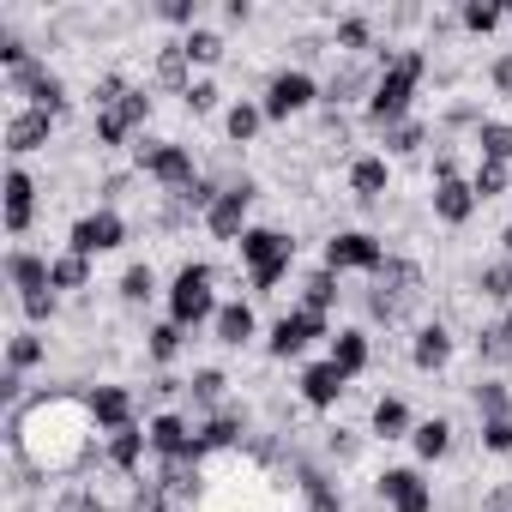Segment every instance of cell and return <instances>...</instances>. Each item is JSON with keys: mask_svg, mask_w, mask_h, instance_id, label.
Listing matches in <instances>:
<instances>
[{"mask_svg": "<svg viewBox=\"0 0 512 512\" xmlns=\"http://www.w3.org/2000/svg\"><path fill=\"white\" fill-rule=\"evenodd\" d=\"M247 440V410L241 404H223L211 416H199V458H223Z\"/></svg>", "mask_w": 512, "mask_h": 512, "instance_id": "21", "label": "cell"}, {"mask_svg": "<svg viewBox=\"0 0 512 512\" xmlns=\"http://www.w3.org/2000/svg\"><path fill=\"white\" fill-rule=\"evenodd\" d=\"M91 278H97V260H85V253H73V247H61L55 260H49V284H55V296H85Z\"/></svg>", "mask_w": 512, "mask_h": 512, "instance_id": "28", "label": "cell"}, {"mask_svg": "<svg viewBox=\"0 0 512 512\" xmlns=\"http://www.w3.org/2000/svg\"><path fill=\"white\" fill-rule=\"evenodd\" d=\"M452 434H458V428H452L446 416H422V422H416V434H410L416 464H440V458L452 452Z\"/></svg>", "mask_w": 512, "mask_h": 512, "instance_id": "34", "label": "cell"}, {"mask_svg": "<svg viewBox=\"0 0 512 512\" xmlns=\"http://www.w3.org/2000/svg\"><path fill=\"white\" fill-rule=\"evenodd\" d=\"M19 314H25V320H31V326L43 332V326H49V320L61 314V296H55V290H43V296H31V302H19Z\"/></svg>", "mask_w": 512, "mask_h": 512, "instance_id": "49", "label": "cell"}, {"mask_svg": "<svg viewBox=\"0 0 512 512\" xmlns=\"http://www.w3.org/2000/svg\"><path fill=\"white\" fill-rule=\"evenodd\" d=\"M374 61H380V79H374V91H368V103H362V121H368V133L380 139L386 127H398V121L416 115V91H422V79H428V49H416V43L386 49V43H380Z\"/></svg>", "mask_w": 512, "mask_h": 512, "instance_id": "2", "label": "cell"}, {"mask_svg": "<svg viewBox=\"0 0 512 512\" xmlns=\"http://www.w3.org/2000/svg\"><path fill=\"white\" fill-rule=\"evenodd\" d=\"M470 193H476L482 205L512 199V163H476V169H470Z\"/></svg>", "mask_w": 512, "mask_h": 512, "instance_id": "41", "label": "cell"}, {"mask_svg": "<svg viewBox=\"0 0 512 512\" xmlns=\"http://www.w3.org/2000/svg\"><path fill=\"white\" fill-rule=\"evenodd\" d=\"M506 25V7H494V0H464L458 7V31L464 37H494Z\"/></svg>", "mask_w": 512, "mask_h": 512, "instance_id": "42", "label": "cell"}, {"mask_svg": "<svg viewBox=\"0 0 512 512\" xmlns=\"http://www.w3.org/2000/svg\"><path fill=\"white\" fill-rule=\"evenodd\" d=\"M500 253H506V260H512V223L500 229Z\"/></svg>", "mask_w": 512, "mask_h": 512, "instance_id": "52", "label": "cell"}, {"mask_svg": "<svg viewBox=\"0 0 512 512\" xmlns=\"http://www.w3.org/2000/svg\"><path fill=\"white\" fill-rule=\"evenodd\" d=\"M115 290H121V302H127V308H145V302H151V296H163L169 284L157 278V266H151V260H133V266L121 272V284H115Z\"/></svg>", "mask_w": 512, "mask_h": 512, "instance_id": "38", "label": "cell"}, {"mask_svg": "<svg viewBox=\"0 0 512 512\" xmlns=\"http://www.w3.org/2000/svg\"><path fill=\"white\" fill-rule=\"evenodd\" d=\"M7 284H13V302H31V296L55 290V284H49V253L13 247V253H7Z\"/></svg>", "mask_w": 512, "mask_h": 512, "instance_id": "26", "label": "cell"}, {"mask_svg": "<svg viewBox=\"0 0 512 512\" xmlns=\"http://www.w3.org/2000/svg\"><path fill=\"white\" fill-rule=\"evenodd\" d=\"M482 512H488V506H482Z\"/></svg>", "mask_w": 512, "mask_h": 512, "instance_id": "53", "label": "cell"}, {"mask_svg": "<svg viewBox=\"0 0 512 512\" xmlns=\"http://www.w3.org/2000/svg\"><path fill=\"white\" fill-rule=\"evenodd\" d=\"M103 464L121 470V476H139V482H145V464H151V434H145V422L109 434V440H103Z\"/></svg>", "mask_w": 512, "mask_h": 512, "instance_id": "24", "label": "cell"}, {"mask_svg": "<svg viewBox=\"0 0 512 512\" xmlns=\"http://www.w3.org/2000/svg\"><path fill=\"white\" fill-rule=\"evenodd\" d=\"M332 332H338V326H332L326 314H314V308L296 302L290 314L272 320V332H266V356H272V362H302L314 344H332Z\"/></svg>", "mask_w": 512, "mask_h": 512, "instance_id": "9", "label": "cell"}, {"mask_svg": "<svg viewBox=\"0 0 512 512\" xmlns=\"http://www.w3.org/2000/svg\"><path fill=\"white\" fill-rule=\"evenodd\" d=\"M428 139H434V127H428L422 115H410V121H398V127L380 133V157H386V163H398V157H422Z\"/></svg>", "mask_w": 512, "mask_h": 512, "instance_id": "31", "label": "cell"}, {"mask_svg": "<svg viewBox=\"0 0 512 512\" xmlns=\"http://www.w3.org/2000/svg\"><path fill=\"white\" fill-rule=\"evenodd\" d=\"M181 55H187L193 67H217L229 49H223V37H217L211 25H199V31H187V37H181Z\"/></svg>", "mask_w": 512, "mask_h": 512, "instance_id": "43", "label": "cell"}, {"mask_svg": "<svg viewBox=\"0 0 512 512\" xmlns=\"http://www.w3.org/2000/svg\"><path fill=\"white\" fill-rule=\"evenodd\" d=\"M235 260H241V272H247V296L266 302V296H278V284L296 272V235L278 229V223H253V229L235 241Z\"/></svg>", "mask_w": 512, "mask_h": 512, "instance_id": "3", "label": "cell"}, {"mask_svg": "<svg viewBox=\"0 0 512 512\" xmlns=\"http://www.w3.org/2000/svg\"><path fill=\"white\" fill-rule=\"evenodd\" d=\"M187 338H193V332H181L175 320H157V326H145V362H151L157 374H169V368L187 356Z\"/></svg>", "mask_w": 512, "mask_h": 512, "instance_id": "27", "label": "cell"}, {"mask_svg": "<svg viewBox=\"0 0 512 512\" xmlns=\"http://www.w3.org/2000/svg\"><path fill=\"white\" fill-rule=\"evenodd\" d=\"M344 187H350L356 205H380V199L392 193V163H386L380 151H356L350 169H344Z\"/></svg>", "mask_w": 512, "mask_h": 512, "instance_id": "18", "label": "cell"}, {"mask_svg": "<svg viewBox=\"0 0 512 512\" xmlns=\"http://www.w3.org/2000/svg\"><path fill=\"white\" fill-rule=\"evenodd\" d=\"M55 127H61L55 115H43V109H25V103H7V151H13V163H25V157L49 151Z\"/></svg>", "mask_w": 512, "mask_h": 512, "instance_id": "16", "label": "cell"}, {"mask_svg": "<svg viewBox=\"0 0 512 512\" xmlns=\"http://www.w3.org/2000/svg\"><path fill=\"white\" fill-rule=\"evenodd\" d=\"M253 205H260V181H253V175H235L223 193H217V205L199 217V229L211 235V241H241L247 229H253Z\"/></svg>", "mask_w": 512, "mask_h": 512, "instance_id": "10", "label": "cell"}, {"mask_svg": "<svg viewBox=\"0 0 512 512\" xmlns=\"http://www.w3.org/2000/svg\"><path fill=\"white\" fill-rule=\"evenodd\" d=\"M458 175H464V169H458V151L440 139V145H434V157H428V187H440V181H458Z\"/></svg>", "mask_w": 512, "mask_h": 512, "instance_id": "48", "label": "cell"}, {"mask_svg": "<svg viewBox=\"0 0 512 512\" xmlns=\"http://www.w3.org/2000/svg\"><path fill=\"white\" fill-rule=\"evenodd\" d=\"M229 404V374L223 368H193V380H187V410L193 416H211V410H223Z\"/></svg>", "mask_w": 512, "mask_h": 512, "instance_id": "32", "label": "cell"}, {"mask_svg": "<svg viewBox=\"0 0 512 512\" xmlns=\"http://www.w3.org/2000/svg\"><path fill=\"white\" fill-rule=\"evenodd\" d=\"M127 235H133V223H127V211H121V205H91L85 217H73L67 247H73V253H85V260H103V253L127 247Z\"/></svg>", "mask_w": 512, "mask_h": 512, "instance_id": "11", "label": "cell"}, {"mask_svg": "<svg viewBox=\"0 0 512 512\" xmlns=\"http://www.w3.org/2000/svg\"><path fill=\"white\" fill-rule=\"evenodd\" d=\"M416 308H422V266L404 260V253H392L386 272H380L374 290H368V320H374V326H404Z\"/></svg>", "mask_w": 512, "mask_h": 512, "instance_id": "6", "label": "cell"}, {"mask_svg": "<svg viewBox=\"0 0 512 512\" xmlns=\"http://www.w3.org/2000/svg\"><path fill=\"white\" fill-rule=\"evenodd\" d=\"M85 398H91V416H97L103 440L139 422V398H133V386H121V380H97V386H91Z\"/></svg>", "mask_w": 512, "mask_h": 512, "instance_id": "17", "label": "cell"}, {"mask_svg": "<svg viewBox=\"0 0 512 512\" xmlns=\"http://www.w3.org/2000/svg\"><path fill=\"white\" fill-rule=\"evenodd\" d=\"M320 91H326V85H320L308 67H278V73L266 79V91H260V109H266L272 127H290V121H302V115L320 109Z\"/></svg>", "mask_w": 512, "mask_h": 512, "instance_id": "7", "label": "cell"}, {"mask_svg": "<svg viewBox=\"0 0 512 512\" xmlns=\"http://www.w3.org/2000/svg\"><path fill=\"white\" fill-rule=\"evenodd\" d=\"M344 392H350V380H344L326 356H320V362H302V374H296V398H302L308 410H338Z\"/></svg>", "mask_w": 512, "mask_h": 512, "instance_id": "20", "label": "cell"}, {"mask_svg": "<svg viewBox=\"0 0 512 512\" xmlns=\"http://www.w3.org/2000/svg\"><path fill=\"white\" fill-rule=\"evenodd\" d=\"M488 91H494V97H506V103H512V49H500V55H494V61H488Z\"/></svg>", "mask_w": 512, "mask_h": 512, "instance_id": "50", "label": "cell"}, {"mask_svg": "<svg viewBox=\"0 0 512 512\" xmlns=\"http://www.w3.org/2000/svg\"><path fill=\"white\" fill-rule=\"evenodd\" d=\"M217 103H223V91H217V79H205V73H199V79L187 85V97H181V109H187L193 121H205V115H217Z\"/></svg>", "mask_w": 512, "mask_h": 512, "instance_id": "45", "label": "cell"}, {"mask_svg": "<svg viewBox=\"0 0 512 512\" xmlns=\"http://www.w3.org/2000/svg\"><path fill=\"white\" fill-rule=\"evenodd\" d=\"M326 362L344 374V380H362L374 368V332L368 326H338L332 344H326Z\"/></svg>", "mask_w": 512, "mask_h": 512, "instance_id": "19", "label": "cell"}, {"mask_svg": "<svg viewBox=\"0 0 512 512\" xmlns=\"http://www.w3.org/2000/svg\"><path fill=\"white\" fill-rule=\"evenodd\" d=\"M37 55H31V43L19 37V31H7L0 37V73H19V67H31Z\"/></svg>", "mask_w": 512, "mask_h": 512, "instance_id": "47", "label": "cell"}, {"mask_svg": "<svg viewBox=\"0 0 512 512\" xmlns=\"http://www.w3.org/2000/svg\"><path fill=\"white\" fill-rule=\"evenodd\" d=\"M211 338H217L223 350H247L253 338H260V314H253V302H247V296L223 302V308H217V320H211Z\"/></svg>", "mask_w": 512, "mask_h": 512, "instance_id": "25", "label": "cell"}, {"mask_svg": "<svg viewBox=\"0 0 512 512\" xmlns=\"http://www.w3.org/2000/svg\"><path fill=\"white\" fill-rule=\"evenodd\" d=\"M386 260H392V253H386V241L374 235V229H332L326 235V272H338V278H380L386 272Z\"/></svg>", "mask_w": 512, "mask_h": 512, "instance_id": "8", "label": "cell"}, {"mask_svg": "<svg viewBox=\"0 0 512 512\" xmlns=\"http://www.w3.org/2000/svg\"><path fill=\"white\" fill-rule=\"evenodd\" d=\"M37 205H43L37 175H31L25 163H13L7 181H0V217H7V235H13V241H25V235L37 229Z\"/></svg>", "mask_w": 512, "mask_h": 512, "instance_id": "14", "label": "cell"}, {"mask_svg": "<svg viewBox=\"0 0 512 512\" xmlns=\"http://www.w3.org/2000/svg\"><path fill=\"white\" fill-rule=\"evenodd\" d=\"M133 175L139 181H151L163 199H181L205 169H199V157H193V145H181V139H139L133 145Z\"/></svg>", "mask_w": 512, "mask_h": 512, "instance_id": "4", "label": "cell"}, {"mask_svg": "<svg viewBox=\"0 0 512 512\" xmlns=\"http://www.w3.org/2000/svg\"><path fill=\"white\" fill-rule=\"evenodd\" d=\"M428 211H434V223H446V229H464V223L482 211V199L470 193V175H458V181H440V187H428Z\"/></svg>", "mask_w": 512, "mask_h": 512, "instance_id": "22", "label": "cell"}, {"mask_svg": "<svg viewBox=\"0 0 512 512\" xmlns=\"http://www.w3.org/2000/svg\"><path fill=\"white\" fill-rule=\"evenodd\" d=\"M476 446H482L488 458H512V416H488V422H476Z\"/></svg>", "mask_w": 512, "mask_h": 512, "instance_id": "44", "label": "cell"}, {"mask_svg": "<svg viewBox=\"0 0 512 512\" xmlns=\"http://www.w3.org/2000/svg\"><path fill=\"white\" fill-rule=\"evenodd\" d=\"M470 344H476V362H482V368H512V308H506L494 326H476Z\"/></svg>", "mask_w": 512, "mask_h": 512, "instance_id": "30", "label": "cell"}, {"mask_svg": "<svg viewBox=\"0 0 512 512\" xmlns=\"http://www.w3.org/2000/svg\"><path fill=\"white\" fill-rule=\"evenodd\" d=\"M470 151H476V163H512V121H482L476 133H470Z\"/></svg>", "mask_w": 512, "mask_h": 512, "instance_id": "39", "label": "cell"}, {"mask_svg": "<svg viewBox=\"0 0 512 512\" xmlns=\"http://www.w3.org/2000/svg\"><path fill=\"white\" fill-rule=\"evenodd\" d=\"M374 500L386 512H434V482L422 476V464H386L374 476Z\"/></svg>", "mask_w": 512, "mask_h": 512, "instance_id": "13", "label": "cell"}, {"mask_svg": "<svg viewBox=\"0 0 512 512\" xmlns=\"http://www.w3.org/2000/svg\"><path fill=\"white\" fill-rule=\"evenodd\" d=\"M344 302V278L338 272H326V266H314V272H302V308H314V314H326L332 320V308Z\"/></svg>", "mask_w": 512, "mask_h": 512, "instance_id": "35", "label": "cell"}, {"mask_svg": "<svg viewBox=\"0 0 512 512\" xmlns=\"http://www.w3.org/2000/svg\"><path fill=\"white\" fill-rule=\"evenodd\" d=\"M476 296L494 302L500 314L512 308V260H506V253H500V260H482V266H476Z\"/></svg>", "mask_w": 512, "mask_h": 512, "instance_id": "36", "label": "cell"}, {"mask_svg": "<svg viewBox=\"0 0 512 512\" xmlns=\"http://www.w3.org/2000/svg\"><path fill=\"white\" fill-rule=\"evenodd\" d=\"M97 458H103V428H97L85 392L55 386V392L25 398L19 410H7V470H13V488L79 482Z\"/></svg>", "mask_w": 512, "mask_h": 512, "instance_id": "1", "label": "cell"}, {"mask_svg": "<svg viewBox=\"0 0 512 512\" xmlns=\"http://www.w3.org/2000/svg\"><path fill=\"white\" fill-rule=\"evenodd\" d=\"M157 19H163V25H175V31L187 37V31H199V0H163Z\"/></svg>", "mask_w": 512, "mask_h": 512, "instance_id": "46", "label": "cell"}, {"mask_svg": "<svg viewBox=\"0 0 512 512\" xmlns=\"http://www.w3.org/2000/svg\"><path fill=\"white\" fill-rule=\"evenodd\" d=\"M163 302H169V320L181 326V332H199V326H211L217 320V266L211 260H181L175 266V278H169V290H163Z\"/></svg>", "mask_w": 512, "mask_h": 512, "instance_id": "5", "label": "cell"}, {"mask_svg": "<svg viewBox=\"0 0 512 512\" xmlns=\"http://www.w3.org/2000/svg\"><path fill=\"white\" fill-rule=\"evenodd\" d=\"M49 362V338L37 332V326H19L13 338H7V374H37Z\"/></svg>", "mask_w": 512, "mask_h": 512, "instance_id": "33", "label": "cell"}, {"mask_svg": "<svg viewBox=\"0 0 512 512\" xmlns=\"http://www.w3.org/2000/svg\"><path fill=\"white\" fill-rule=\"evenodd\" d=\"M272 121H266V109H260V97H235L229 109H223V139L229 145H253Z\"/></svg>", "mask_w": 512, "mask_h": 512, "instance_id": "29", "label": "cell"}, {"mask_svg": "<svg viewBox=\"0 0 512 512\" xmlns=\"http://www.w3.org/2000/svg\"><path fill=\"white\" fill-rule=\"evenodd\" d=\"M416 422H422V416L410 410L404 392H380V398L368 404V434H374V440H410Z\"/></svg>", "mask_w": 512, "mask_h": 512, "instance_id": "23", "label": "cell"}, {"mask_svg": "<svg viewBox=\"0 0 512 512\" xmlns=\"http://www.w3.org/2000/svg\"><path fill=\"white\" fill-rule=\"evenodd\" d=\"M223 19H229V25H247V19H253V7H247V0H229Z\"/></svg>", "mask_w": 512, "mask_h": 512, "instance_id": "51", "label": "cell"}, {"mask_svg": "<svg viewBox=\"0 0 512 512\" xmlns=\"http://www.w3.org/2000/svg\"><path fill=\"white\" fill-rule=\"evenodd\" d=\"M145 434H151V458L157 464L199 458V416L193 410H151L145 416Z\"/></svg>", "mask_w": 512, "mask_h": 512, "instance_id": "12", "label": "cell"}, {"mask_svg": "<svg viewBox=\"0 0 512 512\" xmlns=\"http://www.w3.org/2000/svg\"><path fill=\"white\" fill-rule=\"evenodd\" d=\"M452 356H458V332H452V320H416L410 326V368L416 374H446L452 368Z\"/></svg>", "mask_w": 512, "mask_h": 512, "instance_id": "15", "label": "cell"}, {"mask_svg": "<svg viewBox=\"0 0 512 512\" xmlns=\"http://www.w3.org/2000/svg\"><path fill=\"white\" fill-rule=\"evenodd\" d=\"M151 79H157L163 91H181V97H187V85H193V61L181 55V37L157 49V61H151Z\"/></svg>", "mask_w": 512, "mask_h": 512, "instance_id": "37", "label": "cell"}, {"mask_svg": "<svg viewBox=\"0 0 512 512\" xmlns=\"http://www.w3.org/2000/svg\"><path fill=\"white\" fill-rule=\"evenodd\" d=\"M470 404H476V422H488V416H512V386H506L500 374H476Z\"/></svg>", "mask_w": 512, "mask_h": 512, "instance_id": "40", "label": "cell"}]
</instances>
